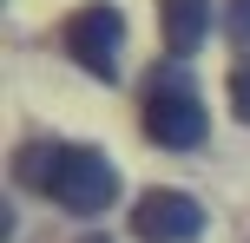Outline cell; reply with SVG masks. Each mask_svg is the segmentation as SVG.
<instances>
[{"label": "cell", "instance_id": "cell-1", "mask_svg": "<svg viewBox=\"0 0 250 243\" xmlns=\"http://www.w3.org/2000/svg\"><path fill=\"white\" fill-rule=\"evenodd\" d=\"M20 184L46 191L53 204L73 210V217H99V210L119 197L112 158L92 151V145H33V151L20 158Z\"/></svg>", "mask_w": 250, "mask_h": 243}, {"label": "cell", "instance_id": "cell-2", "mask_svg": "<svg viewBox=\"0 0 250 243\" xmlns=\"http://www.w3.org/2000/svg\"><path fill=\"white\" fill-rule=\"evenodd\" d=\"M145 138L165 151H191L204 145V99L191 92L185 73H158L145 86Z\"/></svg>", "mask_w": 250, "mask_h": 243}, {"label": "cell", "instance_id": "cell-3", "mask_svg": "<svg viewBox=\"0 0 250 243\" xmlns=\"http://www.w3.org/2000/svg\"><path fill=\"white\" fill-rule=\"evenodd\" d=\"M119 46H125V20H119V7H105V0H92V7H79L73 20H66V53H73L92 79L119 73Z\"/></svg>", "mask_w": 250, "mask_h": 243}, {"label": "cell", "instance_id": "cell-4", "mask_svg": "<svg viewBox=\"0 0 250 243\" xmlns=\"http://www.w3.org/2000/svg\"><path fill=\"white\" fill-rule=\"evenodd\" d=\"M132 237L138 243H191V237H204V204L191 191H145L132 204Z\"/></svg>", "mask_w": 250, "mask_h": 243}, {"label": "cell", "instance_id": "cell-5", "mask_svg": "<svg viewBox=\"0 0 250 243\" xmlns=\"http://www.w3.org/2000/svg\"><path fill=\"white\" fill-rule=\"evenodd\" d=\"M158 33H165V46L178 59L198 53L204 33H211V0H158Z\"/></svg>", "mask_w": 250, "mask_h": 243}, {"label": "cell", "instance_id": "cell-6", "mask_svg": "<svg viewBox=\"0 0 250 243\" xmlns=\"http://www.w3.org/2000/svg\"><path fill=\"white\" fill-rule=\"evenodd\" d=\"M230 112L250 125V59H237V73H230Z\"/></svg>", "mask_w": 250, "mask_h": 243}, {"label": "cell", "instance_id": "cell-7", "mask_svg": "<svg viewBox=\"0 0 250 243\" xmlns=\"http://www.w3.org/2000/svg\"><path fill=\"white\" fill-rule=\"evenodd\" d=\"M224 26H230L237 46H250V0H230V7H224Z\"/></svg>", "mask_w": 250, "mask_h": 243}, {"label": "cell", "instance_id": "cell-8", "mask_svg": "<svg viewBox=\"0 0 250 243\" xmlns=\"http://www.w3.org/2000/svg\"><path fill=\"white\" fill-rule=\"evenodd\" d=\"M86 243H112V237H86Z\"/></svg>", "mask_w": 250, "mask_h": 243}]
</instances>
